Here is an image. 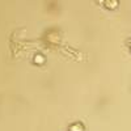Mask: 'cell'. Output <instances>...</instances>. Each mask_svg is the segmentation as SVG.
Masks as SVG:
<instances>
[{
    "label": "cell",
    "instance_id": "1",
    "mask_svg": "<svg viewBox=\"0 0 131 131\" xmlns=\"http://www.w3.org/2000/svg\"><path fill=\"white\" fill-rule=\"evenodd\" d=\"M118 4H119L118 0H105L104 2V5L107 9H115V8H118Z\"/></svg>",
    "mask_w": 131,
    "mask_h": 131
},
{
    "label": "cell",
    "instance_id": "2",
    "mask_svg": "<svg viewBox=\"0 0 131 131\" xmlns=\"http://www.w3.org/2000/svg\"><path fill=\"white\" fill-rule=\"evenodd\" d=\"M68 131H84V126L81 122H75L68 127Z\"/></svg>",
    "mask_w": 131,
    "mask_h": 131
},
{
    "label": "cell",
    "instance_id": "3",
    "mask_svg": "<svg viewBox=\"0 0 131 131\" xmlns=\"http://www.w3.org/2000/svg\"><path fill=\"white\" fill-rule=\"evenodd\" d=\"M33 62L36 64H43L45 63V57H43L42 54H36L34 58H33Z\"/></svg>",
    "mask_w": 131,
    "mask_h": 131
},
{
    "label": "cell",
    "instance_id": "4",
    "mask_svg": "<svg viewBox=\"0 0 131 131\" xmlns=\"http://www.w3.org/2000/svg\"><path fill=\"white\" fill-rule=\"evenodd\" d=\"M127 43H128V46H130V51H131V39H128V41H127Z\"/></svg>",
    "mask_w": 131,
    "mask_h": 131
}]
</instances>
